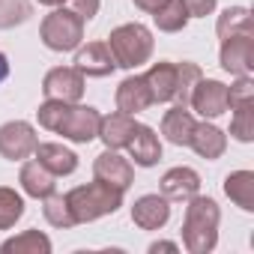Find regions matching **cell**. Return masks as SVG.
<instances>
[{"mask_svg":"<svg viewBox=\"0 0 254 254\" xmlns=\"http://www.w3.org/2000/svg\"><path fill=\"white\" fill-rule=\"evenodd\" d=\"M39 123L51 132H60L63 138H72L78 144H87L99 135V123L102 117L93 111V108H69L66 102L60 99H48L42 108H39Z\"/></svg>","mask_w":254,"mask_h":254,"instance_id":"obj_1","label":"cell"},{"mask_svg":"<svg viewBox=\"0 0 254 254\" xmlns=\"http://www.w3.org/2000/svg\"><path fill=\"white\" fill-rule=\"evenodd\" d=\"M123 200V189L117 186H108V183H90V186H81L75 191L66 194V203L75 215V221H90V218H99L105 212H114Z\"/></svg>","mask_w":254,"mask_h":254,"instance_id":"obj_2","label":"cell"},{"mask_svg":"<svg viewBox=\"0 0 254 254\" xmlns=\"http://www.w3.org/2000/svg\"><path fill=\"white\" fill-rule=\"evenodd\" d=\"M108 48H111V57L117 66H126V69H135L141 66L150 51H153V36L147 27L141 24H126V27H117L108 39Z\"/></svg>","mask_w":254,"mask_h":254,"instance_id":"obj_3","label":"cell"},{"mask_svg":"<svg viewBox=\"0 0 254 254\" xmlns=\"http://www.w3.org/2000/svg\"><path fill=\"white\" fill-rule=\"evenodd\" d=\"M215 224H218V209L215 200L209 197H194L186 215V245L191 251H209L215 245Z\"/></svg>","mask_w":254,"mask_h":254,"instance_id":"obj_4","label":"cell"},{"mask_svg":"<svg viewBox=\"0 0 254 254\" xmlns=\"http://www.w3.org/2000/svg\"><path fill=\"white\" fill-rule=\"evenodd\" d=\"M84 33V18H78L72 9H57L42 21V42L51 51H72L78 48Z\"/></svg>","mask_w":254,"mask_h":254,"instance_id":"obj_5","label":"cell"},{"mask_svg":"<svg viewBox=\"0 0 254 254\" xmlns=\"http://www.w3.org/2000/svg\"><path fill=\"white\" fill-rule=\"evenodd\" d=\"M36 150V135L27 123H6L0 129V153L6 159H24Z\"/></svg>","mask_w":254,"mask_h":254,"instance_id":"obj_6","label":"cell"},{"mask_svg":"<svg viewBox=\"0 0 254 254\" xmlns=\"http://www.w3.org/2000/svg\"><path fill=\"white\" fill-rule=\"evenodd\" d=\"M42 90H45L48 99L75 102V99H81V93H84V78H81L78 69H54V72L45 75Z\"/></svg>","mask_w":254,"mask_h":254,"instance_id":"obj_7","label":"cell"},{"mask_svg":"<svg viewBox=\"0 0 254 254\" xmlns=\"http://www.w3.org/2000/svg\"><path fill=\"white\" fill-rule=\"evenodd\" d=\"M203 117H218L230 108V96H227V87L218 84V81H200L194 96L189 99Z\"/></svg>","mask_w":254,"mask_h":254,"instance_id":"obj_8","label":"cell"},{"mask_svg":"<svg viewBox=\"0 0 254 254\" xmlns=\"http://www.w3.org/2000/svg\"><path fill=\"white\" fill-rule=\"evenodd\" d=\"M117 105L123 114H138L144 108L153 105V93H150V84L147 78H126L117 90Z\"/></svg>","mask_w":254,"mask_h":254,"instance_id":"obj_9","label":"cell"},{"mask_svg":"<svg viewBox=\"0 0 254 254\" xmlns=\"http://www.w3.org/2000/svg\"><path fill=\"white\" fill-rule=\"evenodd\" d=\"M75 66H78V72L81 75H108L117 63H114V57H111V48L105 45V42H90L87 48H81L78 51V57H75Z\"/></svg>","mask_w":254,"mask_h":254,"instance_id":"obj_10","label":"cell"},{"mask_svg":"<svg viewBox=\"0 0 254 254\" xmlns=\"http://www.w3.org/2000/svg\"><path fill=\"white\" fill-rule=\"evenodd\" d=\"M36 162L45 168V171H51L54 177H63V174H72L75 168H78V156L72 153V150H66V147H60V144H36Z\"/></svg>","mask_w":254,"mask_h":254,"instance_id":"obj_11","label":"cell"},{"mask_svg":"<svg viewBox=\"0 0 254 254\" xmlns=\"http://www.w3.org/2000/svg\"><path fill=\"white\" fill-rule=\"evenodd\" d=\"M129 153L135 156V162L141 168H150L162 159V147H159V138L153 135V129H147V126H135V132L129 138Z\"/></svg>","mask_w":254,"mask_h":254,"instance_id":"obj_12","label":"cell"},{"mask_svg":"<svg viewBox=\"0 0 254 254\" xmlns=\"http://www.w3.org/2000/svg\"><path fill=\"white\" fill-rule=\"evenodd\" d=\"M96 180L108 183V186H117V189H126L132 183V168L126 159H120L117 153H102L96 159Z\"/></svg>","mask_w":254,"mask_h":254,"instance_id":"obj_13","label":"cell"},{"mask_svg":"<svg viewBox=\"0 0 254 254\" xmlns=\"http://www.w3.org/2000/svg\"><path fill=\"white\" fill-rule=\"evenodd\" d=\"M168 215H171L168 200L159 197V194H147V197H141V200L135 203V209H132L135 224H141L144 230H156V227H162V224L168 221Z\"/></svg>","mask_w":254,"mask_h":254,"instance_id":"obj_14","label":"cell"},{"mask_svg":"<svg viewBox=\"0 0 254 254\" xmlns=\"http://www.w3.org/2000/svg\"><path fill=\"white\" fill-rule=\"evenodd\" d=\"M132 132H135V123L129 120V114H114V117L99 123V135H102V141L111 150L114 147H126L129 138H132Z\"/></svg>","mask_w":254,"mask_h":254,"instance_id":"obj_15","label":"cell"},{"mask_svg":"<svg viewBox=\"0 0 254 254\" xmlns=\"http://www.w3.org/2000/svg\"><path fill=\"white\" fill-rule=\"evenodd\" d=\"M144 78H147V84H150L153 102H168V99H174V90H177V69H174L171 63L153 66Z\"/></svg>","mask_w":254,"mask_h":254,"instance_id":"obj_16","label":"cell"},{"mask_svg":"<svg viewBox=\"0 0 254 254\" xmlns=\"http://www.w3.org/2000/svg\"><path fill=\"white\" fill-rule=\"evenodd\" d=\"M197 174L189 171V168H174L171 174H165L162 180V191L165 197H174V200H183V197H191L197 191Z\"/></svg>","mask_w":254,"mask_h":254,"instance_id":"obj_17","label":"cell"},{"mask_svg":"<svg viewBox=\"0 0 254 254\" xmlns=\"http://www.w3.org/2000/svg\"><path fill=\"white\" fill-rule=\"evenodd\" d=\"M221 66H224L227 72L248 75V69H251V39L242 36V39H239V48H236V39L230 36L227 45H224V51H221Z\"/></svg>","mask_w":254,"mask_h":254,"instance_id":"obj_18","label":"cell"},{"mask_svg":"<svg viewBox=\"0 0 254 254\" xmlns=\"http://www.w3.org/2000/svg\"><path fill=\"white\" fill-rule=\"evenodd\" d=\"M21 183H24V191L33 194V197H48V194L54 191V174L45 171L39 162L24 165V171H21Z\"/></svg>","mask_w":254,"mask_h":254,"instance_id":"obj_19","label":"cell"},{"mask_svg":"<svg viewBox=\"0 0 254 254\" xmlns=\"http://www.w3.org/2000/svg\"><path fill=\"white\" fill-rule=\"evenodd\" d=\"M162 132L168 135L171 144H189V138L194 132V120L189 117L186 108H174V111H168V117L162 123Z\"/></svg>","mask_w":254,"mask_h":254,"instance_id":"obj_20","label":"cell"},{"mask_svg":"<svg viewBox=\"0 0 254 254\" xmlns=\"http://www.w3.org/2000/svg\"><path fill=\"white\" fill-rule=\"evenodd\" d=\"M189 144H191L200 156L215 159V156H221V150H224V135L215 129V126H194Z\"/></svg>","mask_w":254,"mask_h":254,"instance_id":"obj_21","label":"cell"},{"mask_svg":"<svg viewBox=\"0 0 254 254\" xmlns=\"http://www.w3.org/2000/svg\"><path fill=\"white\" fill-rule=\"evenodd\" d=\"M251 189H254V177H251L248 171H239V174L227 177V183H224V191H227L242 209H254V206H251V203H254Z\"/></svg>","mask_w":254,"mask_h":254,"instance_id":"obj_22","label":"cell"},{"mask_svg":"<svg viewBox=\"0 0 254 254\" xmlns=\"http://www.w3.org/2000/svg\"><path fill=\"white\" fill-rule=\"evenodd\" d=\"M153 15H156V24H159L162 30H168V33L180 30V27L186 24V18H189L183 0H168V3H165L159 12H153Z\"/></svg>","mask_w":254,"mask_h":254,"instance_id":"obj_23","label":"cell"},{"mask_svg":"<svg viewBox=\"0 0 254 254\" xmlns=\"http://www.w3.org/2000/svg\"><path fill=\"white\" fill-rule=\"evenodd\" d=\"M27 15H30L27 0H0V27H15L27 21Z\"/></svg>","mask_w":254,"mask_h":254,"instance_id":"obj_24","label":"cell"},{"mask_svg":"<svg viewBox=\"0 0 254 254\" xmlns=\"http://www.w3.org/2000/svg\"><path fill=\"white\" fill-rule=\"evenodd\" d=\"M21 212H24L21 197L9 189H0V227H9L15 218H21Z\"/></svg>","mask_w":254,"mask_h":254,"instance_id":"obj_25","label":"cell"},{"mask_svg":"<svg viewBox=\"0 0 254 254\" xmlns=\"http://www.w3.org/2000/svg\"><path fill=\"white\" fill-rule=\"evenodd\" d=\"M200 78V72H197V66H191V63H183L180 69H177V90H174V99L180 102V108H186L189 105V99H191V81H197Z\"/></svg>","mask_w":254,"mask_h":254,"instance_id":"obj_26","label":"cell"},{"mask_svg":"<svg viewBox=\"0 0 254 254\" xmlns=\"http://www.w3.org/2000/svg\"><path fill=\"white\" fill-rule=\"evenodd\" d=\"M45 218H48L51 224H57V227H69V224H75V215H72V209H69L66 197H51V194H48Z\"/></svg>","mask_w":254,"mask_h":254,"instance_id":"obj_27","label":"cell"},{"mask_svg":"<svg viewBox=\"0 0 254 254\" xmlns=\"http://www.w3.org/2000/svg\"><path fill=\"white\" fill-rule=\"evenodd\" d=\"M21 248H39V251H51V242L45 236H39L36 230L27 233V236H18V239H9L3 242V251H21Z\"/></svg>","mask_w":254,"mask_h":254,"instance_id":"obj_28","label":"cell"},{"mask_svg":"<svg viewBox=\"0 0 254 254\" xmlns=\"http://www.w3.org/2000/svg\"><path fill=\"white\" fill-rule=\"evenodd\" d=\"M69 3H72V12L84 21H90L99 12V0H69Z\"/></svg>","mask_w":254,"mask_h":254,"instance_id":"obj_29","label":"cell"},{"mask_svg":"<svg viewBox=\"0 0 254 254\" xmlns=\"http://www.w3.org/2000/svg\"><path fill=\"white\" fill-rule=\"evenodd\" d=\"M183 6L189 15H206V12H212L215 0H183Z\"/></svg>","mask_w":254,"mask_h":254,"instance_id":"obj_30","label":"cell"},{"mask_svg":"<svg viewBox=\"0 0 254 254\" xmlns=\"http://www.w3.org/2000/svg\"><path fill=\"white\" fill-rule=\"evenodd\" d=\"M165 3H168V0H135V6H141V9H147V12H159Z\"/></svg>","mask_w":254,"mask_h":254,"instance_id":"obj_31","label":"cell"},{"mask_svg":"<svg viewBox=\"0 0 254 254\" xmlns=\"http://www.w3.org/2000/svg\"><path fill=\"white\" fill-rule=\"evenodd\" d=\"M9 78V60L3 57V54H0V84H3Z\"/></svg>","mask_w":254,"mask_h":254,"instance_id":"obj_32","label":"cell"},{"mask_svg":"<svg viewBox=\"0 0 254 254\" xmlns=\"http://www.w3.org/2000/svg\"><path fill=\"white\" fill-rule=\"evenodd\" d=\"M39 3H45V6H57V3H63V0H39Z\"/></svg>","mask_w":254,"mask_h":254,"instance_id":"obj_33","label":"cell"}]
</instances>
